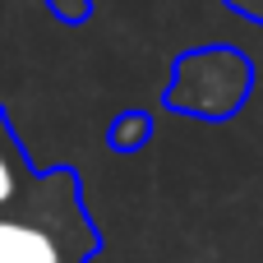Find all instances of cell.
I'll list each match as a JSON object with an SVG mask.
<instances>
[{"instance_id":"6da1fadb","label":"cell","mask_w":263,"mask_h":263,"mask_svg":"<svg viewBox=\"0 0 263 263\" xmlns=\"http://www.w3.org/2000/svg\"><path fill=\"white\" fill-rule=\"evenodd\" d=\"M102 231L83 199L74 166H42V176L0 203V263H92Z\"/></svg>"},{"instance_id":"277c9868","label":"cell","mask_w":263,"mask_h":263,"mask_svg":"<svg viewBox=\"0 0 263 263\" xmlns=\"http://www.w3.org/2000/svg\"><path fill=\"white\" fill-rule=\"evenodd\" d=\"M148 139H153V116H148V111H120V116L111 120V129H106V143H111V153H120V157L139 153Z\"/></svg>"},{"instance_id":"3957f363","label":"cell","mask_w":263,"mask_h":263,"mask_svg":"<svg viewBox=\"0 0 263 263\" xmlns=\"http://www.w3.org/2000/svg\"><path fill=\"white\" fill-rule=\"evenodd\" d=\"M37 176H42V166H32V157H28V148H23L9 111L0 106V203L18 199Z\"/></svg>"},{"instance_id":"7a4b0ae2","label":"cell","mask_w":263,"mask_h":263,"mask_svg":"<svg viewBox=\"0 0 263 263\" xmlns=\"http://www.w3.org/2000/svg\"><path fill=\"white\" fill-rule=\"evenodd\" d=\"M254 88V65L236 46H199L185 51L166 83V106L194 120H231Z\"/></svg>"},{"instance_id":"5b68a950","label":"cell","mask_w":263,"mask_h":263,"mask_svg":"<svg viewBox=\"0 0 263 263\" xmlns=\"http://www.w3.org/2000/svg\"><path fill=\"white\" fill-rule=\"evenodd\" d=\"M46 9H51L60 23H69V28H79V23L92 18V0H46Z\"/></svg>"},{"instance_id":"8992f818","label":"cell","mask_w":263,"mask_h":263,"mask_svg":"<svg viewBox=\"0 0 263 263\" xmlns=\"http://www.w3.org/2000/svg\"><path fill=\"white\" fill-rule=\"evenodd\" d=\"M227 9H236L240 18H250V23H259L263 28V0H222Z\"/></svg>"}]
</instances>
